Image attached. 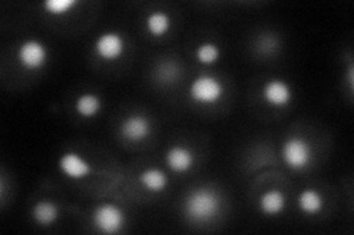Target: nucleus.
<instances>
[{"label":"nucleus","instance_id":"a211bd4d","mask_svg":"<svg viewBox=\"0 0 354 235\" xmlns=\"http://www.w3.org/2000/svg\"><path fill=\"white\" fill-rule=\"evenodd\" d=\"M77 5H79L77 0H46V2L43 3V8L49 15L62 17L70 14Z\"/></svg>","mask_w":354,"mask_h":235},{"label":"nucleus","instance_id":"dca6fc26","mask_svg":"<svg viewBox=\"0 0 354 235\" xmlns=\"http://www.w3.org/2000/svg\"><path fill=\"white\" fill-rule=\"evenodd\" d=\"M74 109L82 118H95L102 109V102L99 96L93 93H84L77 97Z\"/></svg>","mask_w":354,"mask_h":235},{"label":"nucleus","instance_id":"f3484780","mask_svg":"<svg viewBox=\"0 0 354 235\" xmlns=\"http://www.w3.org/2000/svg\"><path fill=\"white\" fill-rule=\"evenodd\" d=\"M220 48L213 41H204L195 50V58L201 65H213L220 59Z\"/></svg>","mask_w":354,"mask_h":235},{"label":"nucleus","instance_id":"f8f14e48","mask_svg":"<svg viewBox=\"0 0 354 235\" xmlns=\"http://www.w3.org/2000/svg\"><path fill=\"white\" fill-rule=\"evenodd\" d=\"M31 216L39 223V225L49 227L52 223L57 222V219L59 218V209L52 200L44 198L37 201V203L32 206Z\"/></svg>","mask_w":354,"mask_h":235},{"label":"nucleus","instance_id":"9d476101","mask_svg":"<svg viewBox=\"0 0 354 235\" xmlns=\"http://www.w3.org/2000/svg\"><path fill=\"white\" fill-rule=\"evenodd\" d=\"M164 161L173 172L183 174L192 170V166L195 165V153L192 149L186 147V145L176 144L165 152Z\"/></svg>","mask_w":354,"mask_h":235},{"label":"nucleus","instance_id":"1a4fd4ad","mask_svg":"<svg viewBox=\"0 0 354 235\" xmlns=\"http://www.w3.org/2000/svg\"><path fill=\"white\" fill-rule=\"evenodd\" d=\"M121 137L131 143H139L148 139L151 134V122L147 116L133 114L121 121L120 124Z\"/></svg>","mask_w":354,"mask_h":235},{"label":"nucleus","instance_id":"f257e3e1","mask_svg":"<svg viewBox=\"0 0 354 235\" xmlns=\"http://www.w3.org/2000/svg\"><path fill=\"white\" fill-rule=\"evenodd\" d=\"M220 209L221 200L212 188H194L183 200L185 215L195 222H208L214 219L220 214Z\"/></svg>","mask_w":354,"mask_h":235},{"label":"nucleus","instance_id":"9b49d317","mask_svg":"<svg viewBox=\"0 0 354 235\" xmlns=\"http://www.w3.org/2000/svg\"><path fill=\"white\" fill-rule=\"evenodd\" d=\"M286 206V196L281 190H268L259 198V207L263 215L268 216H278L285 210Z\"/></svg>","mask_w":354,"mask_h":235},{"label":"nucleus","instance_id":"f03ea898","mask_svg":"<svg viewBox=\"0 0 354 235\" xmlns=\"http://www.w3.org/2000/svg\"><path fill=\"white\" fill-rule=\"evenodd\" d=\"M189 97L199 105H214L225 94V87L213 75H198L189 85Z\"/></svg>","mask_w":354,"mask_h":235},{"label":"nucleus","instance_id":"39448f33","mask_svg":"<svg viewBox=\"0 0 354 235\" xmlns=\"http://www.w3.org/2000/svg\"><path fill=\"white\" fill-rule=\"evenodd\" d=\"M17 58L22 68L37 71L46 65L49 59V49L43 41L37 39H28L19 44Z\"/></svg>","mask_w":354,"mask_h":235},{"label":"nucleus","instance_id":"2eb2a0df","mask_svg":"<svg viewBox=\"0 0 354 235\" xmlns=\"http://www.w3.org/2000/svg\"><path fill=\"white\" fill-rule=\"evenodd\" d=\"M145 27L151 36L162 37L171 28V18L169 14L162 12V10H153L147 17Z\"/></svg>","mask_w":354,"mask_h":235},{"label":"nucleus","instance_id":"6e6552de","mask_svg":"<svg viewBox=\"0 0 354 235\" xmlns=\"http://www.w3.org/2000/svg\"><path fill=\"white\" fill-rule=\"evenodd\" d=\"M261 96L268 105L273 108H285L292 100V88L285 80L272 78L268 83H264Z\"/></svg>","mask_w":354,"mask_h":235},{"label":"nucleus","instance_id":"20e7f679","mask_svg":"<svg viewBox=\"0 0 354 235\" xmlns=\"http://www.w3.org/2000/svg\"><path fill=\"white\" fill-rule=\"evenodd\" d=\"M282 159L291 170H306L313 159L312 144L303 137L288 139L282 145Z\"/></svg>","mask_w":354,"mask_h":235},{"label":"nucleus","instance_id":"423d86ee","mask_svg":"<svg viewBox=\"0 0 354 235\" xmlns=\"http://www.w3.org/2000/svg\"><path fill=\"white\" fill-rule=\"evenodd\" d=\"M95 53L106 62H114L124 54L126 41L124 37L115 31H105L95 40Z\"/></svg>","mask_w":354,"mask_h":235},{"label":"nucleus","instance_id":"0eeeda50","mask_svg":"<svg viewBox=\"0 0 354 235\" xmlns=\"http://www.w3.org/2000/svg\"><path fill=\"white\" fill-rule=\"evenodd\" d=\"M58 167L65 176L74 181L84 180L93 171L91 162L75 152L64 153L58 161Z\"/></svg>","mask_w":354,"mask_h":235},{"label":"nucleus","instance_id":"ddd939ff","mask_svg":"<svg viewBox=\"0 0 354 235\" xmlns=\"http://www.w3.org/2000/svg\"><path fill=\"white\" fill-rule=\"evenodd\" d=\"M139 183L145 187L147 192L162 193L169 185V176L158 167H148L139 175Z\"/></svg>","mask_w":354,"mask_h":235},{"label":"nucleus","instance_id":"4468645a","mask_svg":"<svg viewBox=\"0 0 354 235\" xmlns=\"http://www.w3.org/2000/svg\"><path fill=\"white\" fill-rule=\"evenodd\" d=\"M324 206H325L324 196L319 192H316V190L307 188L300 193V196H298V207H300V210L307 216L319 215L320 212H322Z\"/></svg>","mask_w":354,"mask_h":235},{"label":"nucleus","instance_id":"7ed1b4c3","mask_svg":"<svg viewBox=\"0 0 354 235\" xmlns=\"http://www.w3.org/2000/svg\"><path fill=\"white\" fill-rule=\"evenodd\" d=\"M93 227L102 234H117L126 223L124 210L114 203H102L92 214Z\"/></svg>","mask_w":354,"mask_h":235}]
</instances>
